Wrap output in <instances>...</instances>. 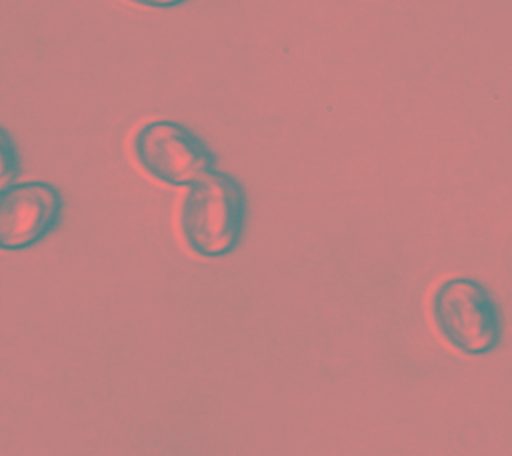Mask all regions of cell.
<instances>
[{
    "instance_id": "cell-5",
    "label": "cell",
    "mask_w": 512,
    "mask_h": 456,
    "mask_svg": "<svg viewBox=\"0 0 512 456\" xmlns=\"http://www.w3.org/2000/svg\"><path fill=\"white\" fill-rule=\"evenodd\" d=\"M20 174V156L12 136L0 126V192L8 190Z\"/></svg>"
},
{
    "instance_id": "cell-1",
    "label": "cell",
    "mask_w": 512,
    "mask_h": 456,
    "mask_svg": "<svg viewBox=\"0 0 512 456\" xmlns=\"http://www.w3.org/2000/svg\"><path fill=\"white\" fill-rule=\"evenodd\" d=\"M246 220V196L238 180L208 172L194 182L182 202L180 226L188 246L208 258L224 256L240 242Z\"/></svg>"
},
{
    "instance_id": "cell-3",
    "label": "cell",
    "mask_w": 512,
    "mask_h": 456,
    "mask_svg": "<svg viewBox=\"0 0 512 456\" xmlns=\"http://www.w3.org/2000/svg\"><path fill=\"white\" fill-rule=\"evenodd\" d=\"M136 158L154 178L184 186L212 172L214 154L186 126L170 120L150 122L134 138Z\"/></svg>"
},
{
    "instance_id": "cell-4",
    "label": "cell",
    "mask_w": 512,
    "mask_h": 456,
    "mask_svg": "<svg viewBox=\"0 0 512 456\" xmlns=\"http://www.w3.org/2000/svg\"><path fill=\"white\" fill-rule=\"evenodd\" d=\"M62 200L46 182H24L0 192V250H24L48 236L60 220Z\"/></svg>"
},
{
    "instance_id": "cell-6",
    "label": "cell",
    "mask_w": 512,
    "mask_h": 456,
    "mask_svg": "<svg viewBox=\"0 0 512 456\" xmlns=\"http://www.w3.org/2000/svg\"><path fill=\"white\" fill-rule=\"evenodd\" d=\"M134 4H142V6H152V8H172L178 4H184L188 0H130Z\"/></svg>"
},
{
    "instance_id": "cell-2",
    "label": "cell",
    "mask_w": 512,
    "mask_h": 456,
    "mask_svg": "<svg viewBox=\"0 0 512 456\" xmlns=\"http://www.w3.org/2000/svg\"><path fill=\"white\" fill-rule=\"evenodd\" d=\"M432 312L442 336L460 352L486 354L500 340V312L492 294L472 278H450L438 286Z\"/></svg>"
}]
</instances>
